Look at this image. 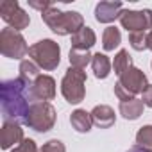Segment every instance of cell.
I'll return each mask as SVG.
<instances>
[{"label":"cell","instance_id":"cell-30","mask_svg":"<svg viewBox=\"0 0 152 152\" xmlns=\"http://www.w3.org/2000/svg\"><path fill=\"white\" fill-rule=\"evenodd\" d=\"M150 68H152V63H150Z\"/></svg>","mask_w":152,"mask_h":152},{"label":"cell","instance_id":"cell-4","mask_svg":"<svg viewBox=\"0 0 152 152\" xmlns=\"http://www.w3.org/2000/svg\"><path fill=\"white\" fill-rule=\"evenodd\" d=\"M29 57L32 63H36L39 66V70L52 72L61 63V47L54 39L45 38V39H39L34 45H31Z\"/></svg>","mask_w":152,"mask_h":152},{"label":"cell","instance_id":"cell-15","mask_svg":"<svg viewBox=\"0 0 152 152\" xmlns=\"http://www.w3.org/2000/svg\"><path fill=\"white\" fill-rule=\"evenodd\" d=\"M70 124L77 132H90L93 127L91 113H88L86 109H75L70 115Z\"/></svg>","mask_w":152,"mask_h":152},{"label":"cell","instance_id":"cell-7","mask_svg":"<svg viewBox=\"0 0 152 152\" xmlns=\"http://www.w3.org/2000/svg\"><path fill=\"white\" fill-rule=\"evenodd\" d=\"M29 45L25 41V38L22 36V32L6 27L0 31V52L4 57L9 59H20L23 61V57L29 54Z\"/></svg>","mask_w":152,"mask_h":152},{"label":"cell","instance_id":"cell-2","mask_svg":"<svg viewBox=\"0 0 152 152\" xmlns=\"http://www.w3.org/2000/svg\"><path fill=\"white\" fill-rule=\"evenodd\" d=\"M41 20L57 36H73L84 27V16L79 11H61L56 6L41 13Z\"/></svg>","mask_w":152,"mask_h":152},{"label":"cell","instance_id":"cell-28","mask_svg":"<svg viewBox=\"0 0 152 152\" xmlns=\"http://www.w3.org/2000/svg\"><path fill=\"white\" fill-rule=\"evenodd\" d=\"M147 48H148V50H152V31H148V32H147Z\"/></svg>","mask_w":152,"mask_h":152},{"label":"cell","instance_id":"cell-27","mask_svg":"<svg viewBox=\"0 0 152 152\" xmlns=\"http://www.w3.org/2000/svg\"><path fill=\"white\" fill-rule=\"evenodd\" d=\"M141 100H143L145 106H148L152 109V84H148V88L141 93Z\"/></svg>","mask_w":152,"mask_h":152},{"label":"cell","instance_id":"cell-12","mask_svg":"<svg viewBox=\"0 0 152 152\" xmlns=\"http://www.w3.org/2000/svg\"><path fill=\"white\" fill-rule=\"evenodd\" d=\"M124 11V4L118 0H104L95 6V20L99 23H111L116 18L120 20V15Z\"/></svg>","mask_w":152,"mask_h":152},{"label":"cell","instance_id":"cell-9","mask_svg":"<svg viewBox=\"0 0 152 152\" xmlns=\"http://www.w3.org/2000/svg\"><path fill=\"white\" fill-rule=\"evenodd\" d=\"M0 18L7 23V27L15 29L18 32L27 29L31 23V16L20 7L16 0H2L0 2Z\"/></svg>","mask_w":152,"mask_h":152},{"label":"cell","instance_id":"cell-26","mask_svg":"<svg viewBox=\"0 0 152 152\" xmlns=\"http://www.w3.org/2000/svg\"><path fill=\"white\" fill-rule=\"evenodd\" d=\"M29 6L32 7V9H38L39 13H45L47 9H50L54 4L52 2H48V0H43V2H38V0H29Z\"/></svg>","mask_w":152,"mask_h":152},{"label":"cell","instance_id":"cell-8","mask_svg":"<svg viewBox=\"0 0 152 152\" xmlns=\"http://www.w3.org/2000/svg\"><path fill=\"white\" fill-rule=\"evenodd\" d=\"M120 25L129 34L152 31V9H124L120 15Z\"/></svg>","mask_w":152,"mask_h":152},{"label":"cell","instance_id":"cell-20","mask_svg":"<svg viewBox=\"0 0 152 152\" xmlns=\"http://www.w3.org/2000/svg\"><path fill=\"white\" fill-rule=\"evenodd\" d=\"M91 59H93V56L90 54V50H75V48H70L68 61H70V66L72 68L86 70V66L91 64Z\"/></svg>","mask_w":152,"mask_h":152},{"label":"cell","instance_id":"cell-25","mask_svg":"<svg viewBox=\"0 0 152 152\" xmlns=\"http://www.w3.org/2000/svg\"><path fill=\"white\" fill-rule=\"evenodd\" d=\"M11 152H39V148H38V145L32 138H25L18 147L11 148Z\"/></svg>","mask_w":152,"mask_h":152},{"label":"cell","instance_id":"cell-29","mask_svg":"<svg viewBox=\"0 0 152 152\" xmlns=\"http://www.w3.org/2000/svg\"><path fill=\"white\" fill-rule=\"evenodd\" d=\"M129 152H141V150H138V148H136V147H132V148H131V150H129Z\"/></svg>","mask_w":152,"mask_h":152},{"label":"cell","instance_id":"cell-1","mask_svg":"<svg viewBox=\"0 0 152 152\" xmlns=\"http://www.w3.org/2000/svg\"><path fill=\"white\" fill-rule=\"evenodd\" d=\"M0 93H2V116L4 122H18L25 124L27 111L32 104V97L29 91V86L20 79H9L4 81L0 86Z\"/></svg>","mask_w":152,"mask_h":152},{"label":"cell","instance_id":"cell-19","mask_svg":"<svg viewBox=\"0 0 152 152\" xmlns=\"http://www.w3.org/2000/svg\"><path fill=\"white\" fill-rule=\"evenodd\" d=\"M120 43H122V32H120V29H116L113 25L106 27L104 32H102V48L106 52H111L116 47H120Z\"/></svg>","mask_w":152,"mask_h":152},{"label":"cell","instance_id":"cell-5","mask_svg":"<svg viewBox=\"0 0 152 152\" xmlns=\"http://www.w3.org/2000/svg\"><path fill=\"white\" fill-rule=\"evenodd\" d=\"M56 118L57 111L50 102H32L25 116V125L36 132H48L54 129Z\"/></svg>","mask_w":152,"mask_h":152},{"label":"cell","instance_id":"cell-18","mask_svg":"<svg viewBox=\"0 0 152 152\" xmlns=\"http://www.w3.org/2000/svg\"><path fill=\"white\" fill-rule=\"evenodd\" d=\"M18 72H20V75L18 77L27 84V86H31V84H34L38 79H39V66L36 64V63H32L31 59H23V61H20V68H18Z\"/></svg>","mask_w":152,"mask_h":152},{"label":"cell","instance_id":"cell-24","mask_svg":"<svg viewBox=\"0 0 152 152\" xmlns=\"http://www.w3.org/2000/svg\"><path fill=\"white\" fill-rule=\"evenodd\" d=\"M39 152H66V147L61 140H48L47 143H43Z\"/></svg>","mask_w":152,"mask_h":152},{"label":"cell","instance_id":"cell-16","mask_svg":"<svg viewBox=\"0 0 152 152\" xmlns=\"http://www.w3.org/2000/svg\"><path fill=\"white\" fill-rule=\"evenodd\" d=\"M111 68H113V63L111 59L106 56V54H93V59H91V70L95 73L97 79H107L109 73H111Z\"/></svg>","mask_w":152,"mask_h":152},{"label":"cell","instance_id":"cell-21","mask_svg":"<svg viewBox=\"0 0 152 152\" xmlns=\"http://www.w3.org/2000/svg\"><path fill=\"white\" fill-rule=\"evenodd\" d=\"M138 150L141 152H152V125H143L136 132V145Z\"/></svg>","mask_w":152,"mask_h":152},{"label":"cell","instance_id":"cell-23","mask_svg":"<svg viewBox=\"0 0 152 152\" xmlns=\"http://www.w3.org/2000/svg\"><path fill=\"white\" fill-rule=\"evenodd\" d=\"M129 45L138 52L147 50V32H131L129 34Z\"/></svg>","mask_w":152,"mask_h":152},{"label":"cell","instance_id":"cell-14","mask_svg":"<svg viewBox=\"0 0 152 152\" xmlns=\"http://www.w3.org/2000/svg\"><path fill=\"white\" fill-rule=\"evenodd\" d=\"M95 43H97V34L88 25H84L79 32L72 36V48L75 50H90Z\"/></svg>","mask_w":152,"mask_h":152},{"label":"cell","instance_id":"cell-10","mask_svg":"<svg viewBox=\"0 0 152 152\" xmlns=\"http://www.w3.org/2000/svg\"><path fill=\"white\" fill-rule=\"evenodd\" d=\"M32 102H50L56 99V81L50 75H39V79L29 86Z\"/></svg>","mask_w":152,"mask_h":152},{"label":"cell","instance_id":"cell-22","mask_svg":"<svg viewBox=\"0 0 152 152\" xmlns=\"http://www.w3.org/2000/svg\"><path fill=\"white\" fill-rule=\"evenodd\" d=\"M131 66H134V64H132V57L129 56V50H125V48L118 50V54H116L115 59H113V70H115V73L120 77V75H122L125 70H129Z\"/></svg>","mask_w":152,"mask_h":152},{"label":"cell","instance_id":"cell-6","mask_svg":"<svg viewBox=\"0 0 152 152\" xmlns=\"http://www.w3.org/2000/svg\"><path fill=\"white\" fill-rule=\"evenodd\" d=\"M86 72L79 68H68L61 81V95L70 104H81L86 97Z\"/></svg>","mask_w":152,"mask_h":152},{"label":"cell","instance_id":"cell-11","mask_svg":"<svg viewBox=\"0 0 152 152\" xmlns=\"http://www.w3.org/2000/svg\"><path fill=\"white\" fill-rule=\"evenodd\" d=\"M23 129H22V124L18 122H4L2 125V134H0V147L4 150H9V148H15L18 147L22 141H23Z\"/></svg>","mask_w":152,"mask_h":152},{"label":"cell","instance_id":"cell-3","mask_svg":"<svg viewBox=\"0 0 152 152\" xmlns=\"http://www.w3.org/2000/svg\"><path fill=\"white\" fill-rule=\"evenodd\" d=\"M147 88H148L147 75L140 68L131 66L118 77V83L115 84V95L118 97L120 102H127L138 99V95H141Z\"/></svg>","mask_w":152,"mask_h":152},{"label":"cell","instance_id":"cell-13","mask_svg":"<svg viewBox=\"0 0 152 152\" xmlns=\"http://www.w3.org/2000/svg\"><path fill=\"white\" fill-rule=\"evenodd\" d=\"M91 120H93V125H97L99 129H109L115 125L116 115H115V109L111 106L100 104V106H95L91 109Z\"/></svg>","mask_w":152,"mask_h":152},{"label":"cell","instance_id":"cell-17","mask_svg":"<svg viewBox=\"0 0 152 152\" xmlns=\"http://www.w3.org/2000/svg\"><path fill=\"white\" fill-rule=\"evenodd\" d=\"M143 107H145V104L141 99H132L127 102H120L118 111L125 120H138L143 115Z\"/></svg>","mask_w":152,"mask_h":152}]
</instances>
